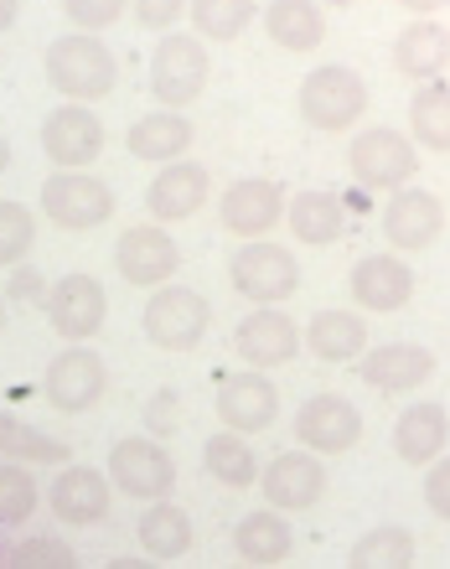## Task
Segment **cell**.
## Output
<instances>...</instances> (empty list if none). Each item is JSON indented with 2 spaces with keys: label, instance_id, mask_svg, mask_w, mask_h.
Here are the masks:
<instances>
[{
  "label": "cell",
  "instance_id": "cell-41",
  "mask_svg": "<svg viewBox=\"0 0 450 569\" xmlns=\"http://www.w3.org/2000/svg\"><path fill=\"white\" fill-rule=\"evenodd\" d=\"M424 508L436 512L440 523H450V456H436L424 466Z\"/></svg>",
  "mask_w": 450,
  "mask_h": 569
},
{
  "label": "cell",
  "instance_id": "cell-20",
  "mask_svg": "<svg viewBox=\"0 0 450 569\" xmlns=\"http://www.w3.org/2000/svg\"><path fill=\"white\" fill-rule=\"evenodd\" d=\"M300 327L290 321L286 311H270V306H259V311H249L239 321V331H233V352L243 358V368H286L290 358L300 352Z\"/></svg>",
  "mask_w": 450,
  "mask_h": 569
},
{
  "label": "cell",
  "instance_id": "cell-25",
  "mask_svg": "<svg viewBox=\"0 0 450 569\" xmlns=\"http://www.w3.org/2000/svg\"><path fill=\"white\" fill-rule=\"evenodd\" d=\"M286 223L300 243L327 249V243L347 239V202L337 192H327V187H300L286 202Z\"/></svg>",
  "mask_w": 450,
  "mask_h": 569
},
{
  "label": "cell",
  "instance_id": "cell-17",
  "mask_svg": "<svg viewBox=\"0 0 450 569\" xmlns=\"http://www.w3.org/2000/svg\"><path fill=\"white\" fill-rule=\"evenodd\" d=\"M47 508L68 528H99L114 508V481H109V471H93V466H62L52 492H47Z\"/></svg>",
  "mask_w": 450,
  "mask_h": 569
},
{
  "label": "cell",
  "instance_id": "cell-49",
  "mask_svg": "<svg viewBox=\"0 0 450 569\" xmlns=\"http://www.w3.org/2000/svg\"><path fill=\"white\" fill-rule=\"evenodd\" d=\"M321 6H331V11H342V6H352V0H321Z\"/></svg>",
  "mask_w": 450,
  "mask_h": 569
},
{
  "label": "cell",
  "instance_id": "cell-35",
  "mask_svg": "<svg viewBox=\"0 0 450 569\" xmlns=\"http://www.w3.org/2000/svg\"><path fill=\"white\" fill-rule=\"evenodd\" d=\"M0 461H27V466H68V446L42 435L37 425L0 415Z\"/></svg>",
  "mask_w": 450,
  "mask_h": 569
},
{
  "label": "cell",
  "instance_id": "cell-11",
  "mask_svg": "<svg viewBox=\"0 0 450 569\" xmlns=\"http://www.w3.org/2000/svg\"><path fill=\"white\" fill-rule=\"evenodd\" d=\"M327 456L316 450H280L270 466H259V492L280 512H311L327 497Z\"/></svg>",
  "mask_w": 450,
  "mask_h": 569
},
{
  "label": "cell",
  "instance_id": "cell-47",
  "mask_svg": "<svg viewBox=\"0 0 450 569\" xmlns=\"http://www.w3.org/2000/svg\"><path fill=\"white\" fill-rule=\"evenodd\" d=\"M6 316H11V300L0 296V331H6Z\"/></svg>",
  "mask_w": 450,
  "mask_h": 569
},
{
  "label": "cell",
  "instance_id": "cell-18",
  "mask_svg": "<svg viewBox=\"0 0 450 569\" xmlns=\"http://www.w3.org/2000/svg\"><path fill=\"white\" fill-rule=\"evenodd\" d=\"M218 218H223V233H233V239H270L286 218V192L264 177H243L223 192Z\"/></svg>",
  "mask_w": 450,
  "mask_h": 569
},
{
  "label": "cell",
  "instance_id": "cell-15",
  "mask_svg": "<svg viewBox=\"0 0 450 569\" xmlns=\"http://www.w3.org/2000/svg\"><path fill=\"white\" fill-rule=\"evenodd\" d=\"M347 290H352V306H358V311L399 316L409 300H414V270H409V259L399 254V249H389V254H368V259L352 264Z\"/></svg>",
  "mask_w": 450,
  "mask_h": 569
},
{
  "label": "cell",
  "instance_id": "cell-9",
  "mask_svg": "<svg viewBox=\"0 0 450 569\" xmlns=\"http://www.w3.org/2000/svg\"><path fill=\"white\" fill-rule=\"evenodd\" d=\"M42 393H47V405L58 409V415H89V409H99L104 405V393H109L104 358L89 352L83 342H68L58 358L47 362Z\"/></svg>",
  "mask_w": 450,
  "mask_h": 569
},
{
  "label": "cell",
  "instance_id": "cell-14",
  "mask_svg": "<svg viewBox=\"0 0 450 569\" xmlns=\"http://www.w3.org/2000/svg\"><path fill=\"white\" fill-rule=\"evenodd\" d=\"M446 233V202L424 187H393L389 208H383V239L399 254H420Z\"/></svg>",
  "mask_w": 450,
  "mask_h": 569
},
{
  "label": "cell",
  "instance_id": "cell-36",
  "mask_svg": "<svg viewBox=\"0 0 450 569\" xmlns=\"http://www.w3.org/2000/svg\"><path fill=\"white\" fill-rule=\"evenodd\" d=\"M37 477L27 461H0V528H21L27 518H37Z\"/></svg>",
  "mask_w": 450,
  "mask_h": 569
},
{
  "label": "cell",
  "instance_id": "cell-40",
  "mask_svg": "<svg viewBox=\"0 0 450 569\" xmlns=\"http://www.w3.org/2000/svg\"><path fill=\"white\" fill-rule=\"evenodd\" d=\"M130 11H136V27H146V31H171L187 16V0H130Z\"/></svg>",
  "mask_w": 450,
  "mask_h": 569
},
{
  "label": "cell",
  "instance_id": "cell-4",
  "mask_svg": "<svg viewBox=\"0 0 450 569\" xmlns=\"http://www.w3.org/2000/svg\"><path fill=\"white\" fill-rule=\"evenodd\" d=\"M42 218L62 233H93L114 218V192L89 166H58L42 181Z\"/></svg>",
  "mask_w": 450,
  "mask_h": 569
},
{
  "label": "cell",
  "instance_id": "cell-7",
  "mask_svg": "<svg viewBox=\"0 0 450 569\" xmlns=\"http://www.w3.org/2000/svg\"><path fill=\"white\" fill-rule=\"evenodd\" d=\"M228 284L254 306H280L300 290V264L290 249L270 239H239L233 259H228Z\"/></svg>",
  "mask_w": 450,
  "mask_h": 569
},
{
  "label": "cell",
  "instance_id": "cell-12",
  "mask_svg": "<svg viewBox=\"0 0 450 569\" xmlns=\"http://www.w3.org/2000/svg\"><path fill=\"white\" fill-rule=\"evenodd\" d=\"M114 270H120L124 284H136V290H156V284H166L181 270V249H177V239L166 233V223L150 218V223H136L120 233V243H114Z\"/></svg>",
  "mask_w": 450,
  "mask_h": 569
},
{
  "label": "cell",
  "instance_id": "cell-45",
  "mask_svg": "<svg viewBox=\"0 0 450 569\" xmlns=\"http://www.w3.org/2000/svg\"><path fill=\"white\" fill-rule=\"evenodd\" d=\"M16 16H21V0H0V31H11Z\"/></svg>",
  "mask_w": 450,
  "mask_h": 569
},
{
  "label": "cell",
  "instance_id": "cell-13",
  "mask_svg": "<svg viewBox=\"0 0 450 569\" xmlns=\"http://www.w3.org/2000/svg\"><path fill=\"white\" fill-rule=\"evenodd\" d=\"M296 440L316 456H347L362 440V415L347 393H311L296 409Z\"/></svg>",
  "mask_w": 450,
  "mask_h": 569
},
{
  "label": "cell",
  "instance_id": "cell-29",
  "mask_svg": "<svg viewBox=\"0 0 450 569\" xmlns=\"http://www.w3.org/2000/svg\"><path fill=\"white\" fill-rule=\"evenodd\" d=\"M233 555L243 559V565H286L290 555H296V533H290V523L280 518V508H264V512H243V523L233 528Z\"/></svg>",
  "mask_w": 450,
  "mask_h": 569
},
{
  "label": "cell",
  "instance_id": "cell-32",
  "mask_svg": "<svg viewBox=\"0 0 450 569\" xmlns=\"http://www.w3.org/2000/svg\"><path fill=\"white\" fill-rule=\"evenodd\" d=\"M409 136L420 150L450 156V83H440V78L420 83V93L409 99Z\"/></svg>",
  "mask_w": 450,
  "mask_h": 569
},
{
  "label": "cell",
  "instance_id": "cell-26",
  "mask_svg": "<svg viewBox=\"0 0 450 569\" xmlns=\"http://www.w3.org/2000/svg\"><path fill=\"white\" fill-rule=\"evenodd\" d=\"M259 21L280 52H316L327 42V6L321 0H270Z\"/></svg>",
  "mask_w": 450,
  "mask_h": 569
},
{
  "label": "cell",
  "instance_id": "cell-8",
  "mask_svg": "<svg viewBox=\"0 0 450 569\" xmlns=\"http://www.w3.org/2000/svg\"><path fill=\"white\" fill-rule=\"evenodd\" d=\"M104 471L114 481V492L136 497V502H161V497L177 492V461H171V450L161 440H150V430L114 440Z\"/></svg>",
  "mask_w": 450,
  "mask_h": 569
},
{
  "label": "cell",
  "instance_id": "cell-42",
  "mask_svg": "<svg viewBox=\"0 0 450 569\" xmlns=\"http://www.w3.org/2000/svg\"><path fill=\"white\" fill-rule=\"evenodd\" d=\"M146 430L150 435H177L181 430V399L171 389L150 393L146 399Z\"/></svg>",
  "mask_w": 450,
  "mask_h": 569
},
{
  "label": "cell",
  "instance_id": "cell-39",
  "mask_svg": "<svg viewBox=\"0 0 450 569\" xmlns=\"http://www.w3.org/2000/svg\"><path fill=\"white\" fill-rule=\"evenodd\" d=\"M130 0H62V16L73 21L78 31H109L124 16Z\"/></svg>",
  "mask_w": 450,
  "mask_h": 569
},
{
  "label": "cell",
  "instance_id": "cell-24",
  "mask_svg": "<svg viewBox=\"0 0 450 569\" xmlns=\"http://www.w3.org/2000/svg\"><path fill=\"white\" fill-rule=\"evenodd\" d=\"M446 446H450V415L436 399H420V405H409L393 420V456L404 466H430L436 456H446Z\"/></svg>",
  "mask_w": 450,
  "mask_h": 569
},
{
  "label": "cell",
  "instance_id": "cell-30",
  "mask_svg": "<svg viewBox=\"0 0 450 569\" xmlns=\"http://www.w3.org/2000/svg\"><path fill=\"white\" fill-rule=\"evenodd\" d=\"M202 466H208V477L218 481V487H228V492H249V487H259L254 446H249V435L228 430V425H223V435H208V446H202Z\"/></svg>",
  "mask_w": 450,
  "mask_h": 569
},
{
  "label": "cell",
  "instance_id": "cell-33",
  "mask_svg": "<svg viewBox=\"0 0 450 569\" xmlns=\"http://www.w3.org/2000/svg\"><path fill=\"white\" fill-rule=\"evenodd\" d=\"M187 16L202 42H239L259 21V0H187Z\"/></svg>",
  "mask_w": 450,
  "mask_h": 569
},
{
  "label": "cell",
  "instance_id": "cell-23",
  "mask_svg": "<svg viewBox=\"0 0 450 569\" xmlns=\"http://www.w3.org/2000/svg\"><path fill=\"white\" fill-rule=\"evenodd\" d=\"M197 130L192 120L181 114V109H150V114H140L130 130H124V150L136 156V161H150V166H166V161H181L187 150H192Z\"/></svg>",
  "mask_w": 450,
  "mask_h": 569
},
{
  "label": "cell",
  "instance_id": "cell-19",
  "mask_svg": "<svg viewBox=\"0 0 450 569\" xmlns=\"http://www.w3.org/2000/svg\"><path fill=\"white\" fill-rule=\"evenodd\" d=\"M218 425L239 435H264L274 420H280V389H274L264 368L254 373H239V378H223L218 383Z\"/></svg>",
  "mask_w": 450,
  "mask_h": 569
},
{
  "label": "cell",
  "instance_id": "cell-21",
  "mask_svg": "<svg viewBox=\"0 0 450 569\" xmlns=\"http://www.w3.org/2000/svg\"><path fill=\"white\" fill-rule=\"evenodd\" d=\"M208 171L197 161H166L161 171H156V181L146 187V212L156 218V223H187V218H197V212L208 208Z\"/></svg>",
  "mask_w": 450,
  "mask_h": 569
},
{
  "label": "cell",
  "instance_id": "cell-37",
  "mask_svg": "<svg viewBox=\"0 0 450 569\" xmlns=\"http://www.w3.org/2000/svg\"><path fill=\"white\" fill-rule=\"evenodd\" d=\"M37 249V212L27 202H0V270L27 264V254Z\"/></svg>",
  "mask_w": 450,
  "mask_h": 569
},
{
  "label": "cell",
  "instance_id": "cell-46",
  "mask_svg": "<svg viewBox=\"0 0 450 569\" xmlns=\"http://www.w3.org/2000/svg\"><path fill=\"white\" fill-rule=\"evenodd\" d=\"M6 166H11V140L0 136V171H6Z\"/></svg>",
  "mask_w": 450,
  "mask_h": 569
},
{
  "label": "cell",
  "instance_id": "cell-3",
  "mask_svg": "<svg viewBox=\"0 0 450 569\" xmlns=\"http://www.w3.org/2000/svg\"><path fill=\"white\" fill-rule=\"evenodd\" d=\"M140 327H146V342L156 347V352H197L212 327V306L192 284L166 280L150 290L146 311H140Z\"/></svg>",
  "mask_w": 450,
  "mask_h": 569
},
{
  "label": "cell",
  "instance_id": "cell-10",
  "mask_svg": "<svg viewBox=\"0 0 450 569\" xmlns=\"http://www.w3.org/2000/svg\"><path fill=\"white\" fill-rule=\"evenodd\" d=\"M42 311H47V327L58 331L62 342H89V337H99V327H104L109 296L89 270H73V274H62V280H52Z\"/></svg>",
  "mask_w": 450,
  "mask_h": 569
},
{
  "label": "cell",
  "instance_id": "cell-27",
  "mask_svg": "<svg viewBox=\"0 0 450 569\" xmlns=\"http://www.w3.org/2000/svg\"><path fill=\"white\" fill-rule=\"evenodd\" d=\"M306 352L327 368H347L368 352V321L358 311H316L306 327Z\"/></svg>",
  "mask_w": 450,
  "mask_h": 569
},
{
  "label": "cell",
  "instance_id": "cell-38",
  "mask_svg": "<svg viewBox=\"0 0 450 569\" xmlns=\"http://www.w3.org/2000/svg\"><path fill=\"white\" fill-rule=\"evenodd\" d=\"M73 565H78L73 549L62 539H47V533L11 543V569H73Z\"/></svg>",
  "mask_w": 450,
  "mask_h": 569
},
{
  "label": "cell",
  "instance_id": "cell-5",
  "mask_svg": "<svg viewBox=\"0 0 450 569\" xmlns=\"http://www.w3.org/2000/svg\"><path fill=\"white\" fill-rule=\"evenodd\" d=\"M212 78V58L197 31H161V42L150 52V93L166 109H187L202 99Z\"/></svg>",
  "mask_w": 450,
  "mask_h": 569
},
{
  "label": "cell",
  "instance_id": "cell-2",
  "mask_svg": "<svg viewBox=\"0 0 450 569\" xmlns=\"http://www.w3.org/2000/svg\"><path fill=\"white\" fill-rule=\"evenodd\" d=\"M300 120L321 130V136H342L368 114V83H362L358 68H342V62H327V68H311L300 78L296 93Z\"/></svg>",
  "mask_w": 450,
  "mask_h": 569
},
{
  "label": "cell",
  "instance_id": "cell-48",
  "mask_svg": "<svg viewBox=\"0 0 450 569\" xmlns=\"http://www.w3.org/2000/svg\"><path fill=\"white\" fill-rule=\"evenodd\" d=\"M0 565H11V543H0Z\"/></svg>",
  "mask_w": 450,
  "mask_h": 569
},
{
  "label": "cell",
  "instance_id": "cell-31",
  "mask_svg": "<svg viewBox=\"0 0 450 569\" xmlns=\"http://www.w3.org/2000/svg\"><path fill=\"white\" fill-rule=\"evenodd\" d=\"M140 549H146L150 559H181L187 549H192V518L171 502V497H161V502H146V512H140V528H136Z\"/></svg>",
  "mask_w": 450,
  "mask_h": 569
},
{
  "label": "cell",
  "instance_id": "cell-43",
  "mask_svg": "<svg viewBox=\"0 0 450 569\" xmlns=\"http://www.w3.org/2000/svg\"><path fill=\"white\" fill-rule=\"evenodd\" d=\"M47 290H52V284H47L37 270H27V264H16L11 280H6V300H16V306H42Z\"/></svg>",
  "mask_w": 450,
  "mask_h": 569
},
{
  "label": "cell",
  "instance_id": "cell-16",
  "mask_svg": "<svg viewBox=\"0 0 450 569\" xmlns=\"http://www.w3.org/2000/svg\"><path fill=\"white\" fill-rule=\"evenodd\" d=\"M42 156L52 166H93L104 156V120L89 104H58L42 120Z\"/></svg>",
  "mask_w": 450,
  "mask_h": 569
},
{
  "label": "cell",
  "instance_id": "cell-34",
  "mask_svg": "<svg viewBox=\"0 0 450 569\" xmlns=\"http://www.w3.org/2000/svg\"><path fill=\"white\" fill-rule=\"evenodd\" d=\"M352 569H409L414 565V533L399 523H378L368 528L358 543H352V555H347Z\"/></svg>",
  "mask_w": 450,
  "mask_h": 569
},
{
  "label": "cell",
  "instance_id": "cell-44",
  "mask_svg": "<svg viewBox=\"0 0 450 569\" xmlns=\"http://www.w3.org/2000/svg\"><path fill=\"white\" fill-rule=\"evenodd\" d=\"M404 11H414V16H436V11H446L450 0H399Z\"/></svg>",
  "mask_w": 450,
  "mask_h": 569
},
{
  "label": "cell",
  "instance_id": "cell-1",
  "mask_svg": "<svg viewBox=\"0 0 450 569\" xmlns=\"http://www.w3.org/2000/svg\"><path fill=\"white\" fill-rule=\"evenodd\" d=\"M42 68H47V83L62 99H78V104H99L120 83V62L104 47V37L99 31H78V27L47 47Z\"/></svg>",
  "mask_w": 450,
  "mask_h": 569
},
{
  "label": "cell",
  "instance_id": "cell-6",
  "mask_svg": "<svg viewBox=\"0 0 450 569\" xmlns=\"http://www.w3.org/2000/svg\"><path fill=\"white\" fill-rule=\"evenodd\" d=\"M414 166H420V146H414V136L393 130V124L358 130L352 146H347V171H352V181L368 187V192H393V187H404V181L414 177Z\"/></svg>",
  "mask_w": 450,
  "mask_h": 569
},
{
  "label": "cell",
  "instance_id": "cell-28",
  "mask_svg": "<svg viewBox=\"0 0 450 569\" xmlns=\"http://www.w3.org/2000/svg\"><path fill=\"white\" fill-rule=\"evenodd\" d=\"M393 68L404 78H414V83H424V78H440L450 68V31L440 27V21H409L399 37H393Z\"/></svg>",
  "mask_w": 450,
  "mask_h": 569
},
{
  "label": "cell",
  "instance_id": "cell-22",
  "mask_svg": "<svg viewBox=\"0 0 450 569\" xmlns=\"http://www.w3.org/2000/svg\"><path fill=\"white\" fill-rule=\"evenodd\" d=\"M362 383L378 393H414L420 383H430L436 373V352L420 342H383V347H368L362 352Z\"/></svg>",
  "mask_w": 450,
  "mask_h": 569
}]
</instances>
